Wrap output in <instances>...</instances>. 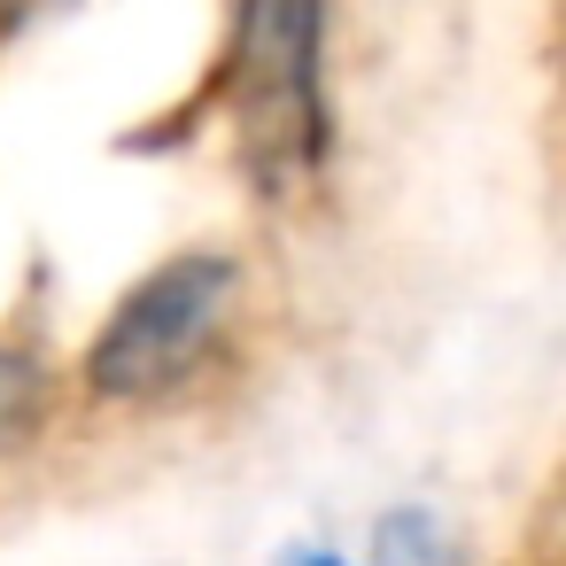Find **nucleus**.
<instances>
[{
	"mask_svg": "<svg viewBox=\"0 0 566 566\" xmlns=\"http://www.w3.org/2000/svg\"><path fill=\"white\" fill-rule=\"evenodd\" d=\"M326 0H233L226 24V125L256 195H295L318 179L334 148V94H326Z\"/></svg>",
	"mask_w": 566,
	"mask_h": 566,
	"instance_id": "1",
	"label": "nucleus"
},
{
	"mask_svg": "<svg viewBox=\"0 0 566 566\" xmlns=\"http://www.w3.org/2000/svg\"><path fill=\"white\" fill-rule=\"evenodd\" d=\"M233 303H241V264L226 249H179V256H164L102 318V334L86 349V388L109 396V403H148V396L179 388L210 357V342H218V326H226Z\"/></svg>",
	"mask_w": 566,
	"mask_h": 566,
	"instance_id": "2",
	"label": "nucleus"
},
{
	"mask_svg": "<svg viewBox=\"0 0 566 566\" xmlns=\"http://www.w3.org/2000/svg\"><path fill=\"white\" fill-rule=\"evenodd\" d=\"M373 566H450V535L434 512L419 504H396L373 520Z\"/></svg>",
	"mask_w": 566,
	"mask_h": 566,
	"instance_id": "3",
	"label": "nucleus"
},
{
	"mask_svg": "<svg viewBox=\"0 0 566 566\" xmlns=\"http://www.w3.org/2000/svg\"><path fill=\"white\" fill-rule=\"evenodd\" d=\"M40 411H48V373H40V357L0 342V458H9V450L40 427Z\"/></svg>",
	"mask_w": 566,
	"mask_h": 566,
	"instance_id": "4",
	"label": "nucleus"
},
{
	"mask_svg": "<svg viewBox=\"0 0 566 566\" xmlns=\"http://www.w3.org/2000/svg\"><path fill=\"white\" fill-rule=\"evenodd\" d=\"M55 9H71V0H0V40H17V32L48 24Z\"/></svg>",
	"mask_w": 566,
	"mask_h": 566,
	"instance_id": "5",
	"label": "nucleus"
},
{
	"mask_svg": "<svg viewBox=\"0 0 566 566\" xmlns=\"http://www.w3.org/2000/svg\"><path fill=\"white\" fill-rule=\"evenodd\" d=\"M280 566H349V558H334V551H318V543H303V551H280Z\"/></svg>",
	"mask_w": 566,
	"mask_h": 566,
	"instance_id": "6",
	"label": "nucleus"
}]
</instances>
